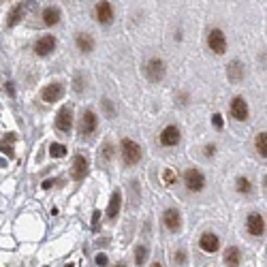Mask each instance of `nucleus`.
I'll return each instance as SVG.
<instances>
[{
    "label": "nucleus",
    "instance_id": "c756f323",
    "mask_svg": "<svg viewBox=\"0 0 267 267\" xmlns=\"http://www.w3.org/2000/svg\"><path fill=\"white\" fill-rule=\"evenodd\" d=\"M163 180H165L167 186H173L177 182V177H175V173L171 171V169H165V171H163Z\"/></svg>",
    "mask_w": 267,
    "mask_h": 267
},
{
    "label": "nucleus",
    "instance_id": "4c0bfd02",
    "mask_svg": "<svg viewBox=\"0 0 267 267\" xmlns=\"http://www.w3.org/2000/svg\"><path fill=\"white\" fill-rule=\"evenodd\" d=\"M113 267H126V263H124V261H120V263H115Z\"/></svg>",
    "mask_w": 267,
    "mask_h": 267
},
{
    "label": "nucleus",
    "instance_id": "4468645a",
    "mask_svg": "<svg viewBox=\"0 0 267 267\" xmlns=\"http://www.w3.org/2000/svg\"><path fill=\"white\" fill-rule=\"evenodd\" d=\"M163 222H165V227L171 231V233H177V231L182 229V214L177 208H169L165 210L163 214Z\"/></svg>",
    "mask_w": 267,
    "mask_h": 267
},
{
    "label": "nucleus",
    "instance_id": "412c9836",
    "mask_svg": "<svg viewBox=\"0 0 267 267\" xmlns=\"http://www.w3.org/2000/svg\"><path fill=\"white\" fill-rule=\"evenodd\" d=\"M225 265L227 267H239V263H242V250H239L237 246H231L225 250Z\"/></svg>",
    "mask_w": 267,
    "mask_h": 267
},
{
    "label": "nucleus",
    "instance_id": "2eb2a0df",
    "mask_svg": "<svg viewBox=\"0 0 267 267\" xmlns=\"http://www.w3.org/2000/svg\"><path fill=\"white\" fill-rule=\"evenodd\" d=\"M60 20H62V11H60V7H56V5H49V7H45V9L41 11V22L45 24L47 28H53V26H58Z\"/></svg>",
    "mask_w": 267,
    "mask_h": 267
},
{
    "label": "nucleus",
    "instance_id": "473e14b6",
    "mask_svg": "<svg viewBox=\"0 0 267 267\" xmlns=\"http://www.w3.org/2000/svg\"><path fill=\"white\" fill-rule=\"evenodd\" d=\"M173 263H175V265H184V263H186V252L177 250L175 256H173Z\"/></svg>",
    "mask_w": 267,
    "mask_h": 267
},
{
    "label": "nucleus",
    "instance_id": "ea45409f",
    "mask_svg": "<svg viewBox=\"0 0 267 267\" xmlns=\"http://www.w3.org/2000/svg\"><path fill=\"white\" fill-rule=\"evenodd\" d=\"M66 267H75V265H73V263H69V265H66Z\"/></svg>",
    "mask_w": 267,
    "mask_h": 267
},
{
    "label": "nucleus",
    "instance_id": "9d476101",
    "mask_svg": "<svg viewBox=\"0 0 267 267\" xmlns=\"http://www.w3.org/2000/svg\"><path fill=\"white\" fill-rule=\"evenodd\" d=\"M88 171H90V160H88V156L86 154H75L73 165H71V177H73L75 182H79L88 175Z\"/></svg>",
    "mask_w": 267,
    "mask_h": 267
},
{
    "label": "nucleus",
    "instance_id": "7c9ffc66",
    "mask_svg": "<svg viewBox=\"0 0 267 267\" xmlns=\"http://www.w3.org/2000/svg\"><path fill=\"white\" fill-rule=\"evenodd\" d=\"M212 122H214V126H216L218 130H222V126H225V120H222L220 113H214V115H212Z\"/></svg>",
    "mask_w": 267,
    "mask_h": 267
},
{
    "label": "nucleus",
    "instance_id": "f3484780",
    "mask_svg": "<svg viewBox=\"0 0 267 267\" xmlns=\"http://www.w3.org/2000/svg\"><path fill=\"white\" fill-rule=\"evenodd\" d=\"M75 45L77 49L82 51V53H92L94 47H96V41L90 32H77V37H75Z\"/></svg>",
    "mask_w": 267,
    "mask_h": 267
},
{
    "label": "nucleus",
    "instance_id": "20e7f679",
    "mask_svg": "<svg viewBox=\"0 0 267 267\" xmlns=\"http://www.w3.org/2000/svg\"><path fill=\"white\" fill-rule=\"evenodd\" d=\"M94 20L99 26H111L115 20V7L109 0H99L94 5Z\"/></svg>",
    "mask_w": 267,
    "mask_h": 267
},
{
    "label": "nucleus",
    "instance_id": "f704fd0d",
    "mask_svg": "<svg viewBox=\"0 0 267 267\" xmlns=\"http://www.w3.org/2000/svg\"><path fill=\"white\" fill-rule=\"evenodd\" d=\"M99 218H101V214H99V212H94V216H92V229H94V231L99 229Z\"/></svg>",
    "mask_w": 267,
    "mask_h": 267
},
{
    "label": "nucleus",
    "instance_id": "2f4dec72",
    "mask_svg": "<svg viewBox=\"0 0 267 267\" xmlns=\"http://www.w3.org/2000/svg\"><path fill=\"white\" fill-rule=\"evenodd\" d=\"M216 150H218V148H216V144H208L206 148H203V154H206L208 158H212L214 154H216Z\"/></svg>",
    "mask_w": 267,
    "mask_h": 267
},
{
    "label": "nucleus",
    "instance_id": "b1692460",
    "mask_svg": "<svg viewBox=\"0 0 267 267\" xmlns=\"http://www.w3.org/2000/svg\"><path fill=\"white\" fill-rule=\"evenodd\" d=\"M15 141H17V137L15 135H7L3 141H0V150H3V152L9 156V158H11L15 152H13V144H15Z\"/></svg>",
    "mask_w": 267,
    "mask_h": 267
},
{
    "label": "nucleus",
    "instance_id": "f8f14e48",
    "mask_svg": "<svg viewBox=\"0 0 267 267\" xmlns=\"http://www.w3.org/2000/svg\"><path fill=\"white\" fill-rule=\"evenodd\" d=\"M246 229H248V233H250L252 237H261V235H265V218L261 216V214L252 212L250 216L246 218Z\"/></svg>",
    "mask_w": 267,
    "mask_h": 267
},
{
    "label": "nucleus",
    "instance_id": "58836bf2",
    "mask_svg": "<svg viewBox=\"0 0 267 267\" xmlns=\"http://www.w3.org/2000/svg\"><path fill=\"white\" fill-rule=\"evenodd\" d=\"M152 267H163V265H160V263H154V265H152Z\"/></svg>",
    "mask_w": 267,
    "mask_h": 267
},
{
    "label": "nucleus",
    "instance_id": "a211bd4d",
    "mask_svg": "<svg viewBox=\"0 0 267 267\" xmlns=\"http://www.w3.org/2000/svg\"><path fill=\"white\" fill-rule=\"evenodd\" d=\"M199 246H201L203 252L214 254V252H218V248H220V239L216 233H203L199 239Z\"/></svg>",
    "mask_w": 267,
    "mask_h": 267
},
{
    "label": "nucleus",
    "instance_id": "4be33fe9",
    "mask_svg": "<svg viewBox=\"0 0 267 267\" xmlns=\"http://www.w3.org/2000/svg\"><path fill=\"white\" fill-rule=\"evenodd\" d=\"M235 190L239 194H252V180L246 175H239L235 180Z\"/></svg>",
    "mask_w": 267,
    "mask_h": 267
},
{
    "label": "nucleus",
    "instance_id": "dca6fc26",
    "mask_svg": "<svg viewBox=\"0 0 267 267\" xmlns=\"http://www.w3.org/2000/svg\"><path fill=\"white\" fill-rule=\"evenodd\" d=\"M227 77H229L231 84H242L244 77H246V69H244L242 62H239V60L229 62V64H227Z\"/></svg>",
    "mask_w": 267,
    "mask_h": 267
},
{
    "label": "nucleus",
    "instance_id": "f257e3e1",
    "mask_svg": "<svg viewBox=\"0 0 267 267\" xmlns=\"http://www.w3.org/2000/svg\"><path fill=\"white\" fill-rule=\"evenodd\" d=\"M120 156H122V163L126 167H135L141 163V158H144V150H141V146L137 141L124 137L120 141Z\"/></svg>",
    "mask_w": 267,
    "mask_h": 267
},
{
    "label": "nucleus",
    "instance_id": "6e6552de",
    "mask_svg": "<svg viewBox=\"0 0 267 267\" xmlns=\"http://www.w3.org/2000/svg\"><path fill=\"white\" fill-rule=\"evenodd\" d=\"M229 113H231V118L237 120V122H246L248 118H250V107H248L244 96H235V99L231 101Z\"/></svg>",
    "mask_w": 267,
    "mask_h": 267
},
{
    "label": "nucleus",
    "instance_id": "cd10ccee",
    "mask_svg": "<svg viewBox=\"0 0 267 267\" xmlns=\"http://www.w3.org/2000/svg\"><path fill=\"white\" fill-rule=\"evenodd\" d=\"M101 158L105 160V163L113 158V146L109 144V141H105V144H103V148H101Z\"/></svg>",
    "mask_w": 267,
    "mask_h": 267
},
{
    "label": "nucleus",
    "instance_id": "1a4fd4ad",
    "mask_svg": "<svg viewBox=\"0 0 267 267\" xmlns=\"http://www.w3.org/2000/svg\"><path fill=\"white\" fill-rule=\"evenodd\" d=\"M56 45H58V39L53 34H43V37L34 41V53L39 58H47L51 51H56Z\"/></svg>",
    "mask_w": 267,
    "mask_h": 267
},
{
    "label": "nucleus",
    "instance_id": "7ed1b4c3",
    "mask_svg": "<svg viewBox=\"0 0 267 267\" xmlns=\"http://www.w3.org/2000/svg\"><path fill=\"white\" fill-rule=\"evenodd\" d=\"M208 47L210 51H214L216 56H222V53H227L229 49V39L222 28H212L208 32Z\"/></svg>",
    "mask_w": 267,
    "mask_h": 267
},
{
    "label": "nucleus",
    "instance_id": "e433bc0d",
    "mask_svg": "<svg viewBox=\"0 0 267 267\" xmlns=\"http://www.w3.org/2000/svg\"><path fill=\"white\" fill-rule=\"evenodd\" d=\"M51 186H53V180H47V182H43V188H45V190H47V188H51Z\"/></svg>",
    "mask_w": 267,
    "mask_h": 267
},
{
    "label": "nucleus",
    "instance_id": "f03ea898",
    "mask_svg": "<svg viewBox=\"0 0 267 267\" xmlns=\"http://www.w3.org/2000/svg\"><path fill=\"white\" fill-rule=\"evenodd\" d=\"M144 75L150 84H160L163 79L167 77V62L163 58H148L146 64H144Z\"/></svg>",
    "mask_w": 267,
    "mask_h": 267
},
{
    "label": "nucleus",
    "instance_id": "a878e982",
    "mask_svg": "<svg viewBox=\"0 0 267 267\" xmlns=\"http://www.w3.org/2000/svg\"><path fill=\"white\" fill-rule=\"evenodd\" d=\"M148 254H150V248L148 246H137V250H135V263L141 267V265L148 261Z\"/></svg>",
    "mask_w": 267,
    "mask_h": 267
},
{
    "label": "nucleus",
    "instance_id": "6ab92c4d",
    "mask_svg": "<svg viewBox=\"0 0 267 267\" xmlns=\"http://www.w3.org/2000/svg\"><path fill=\"white\" fill-rule=\"evenodd\" d=\"M26 9H28V5H26V3H17L11 11H9V15H7V28H15V26L24 20Z\"/></svg>",
    "mask_w": 267,
    "mask_h": 267
},
{
    "label": "nucleus",
    "instance_id": "ddd939ff",
    "mask_svg": "<svg viewBox=\"0 0 267 267\" xmlns=\"http://www.w3.org/2000/svg\"><path fill=\"white\" fill-rule=\"evenodd\" d=\"M62 94H64V84L62 82H51L43 88L41 92V99L45 103H56L58 99H62Z\"/></svg>",
    "mask_w": 267,
    "mask_h": 267
},
{
    "label": "nucleus",
    "instance_id": "aec40b11",
    "mask_svg": "<svg viewBox=\"0 0 267 267\" xmlns=\"http://www.w3.org/2000/svg\"><path fill=\"white\" fill-rule=\"evenodd\" d=\"M120 208H122V192L120 190H113L111 199H109V206H107V218H109V220L118 218Z\"/></svg>",
    "mask_w": 267,
    "mask_h": 267
},
{
    "label": "nucleus",
    "instance_id": "423d86ee",
    "mask_svg": "<svg viewBox=\"0 0 267 267\" xmlns=\"http://www.w3.org/2000/svg\"><path fill=\"white\" fill-rule=\"evenodd\" d=\"M96 128H99V115L94 109H86L82 113V120H79V135L82 137H92Z\"/></svg>",
    "mask_w": 267,
    "mask_h": 267
},
{
    "label": "nucleus",
    "instance_id": "bb28decb",
    "mask_svg": "<svg viewBox=\"0 0 267 267\" xmlns=\"http://www.w3.org/2000/svg\"><path fill=\"white\" fill-rule=\"evenodd\" d=\"M73 90H75L77 94H82V92L86 90V75H82V73L73 75Z\"/></svg>",
    "mask_w": 267,
    "mask_h": 267
},
{
    "label": "nucleus",
    "instance_id": "0eeeda50",
    "mask_svg": "<svg viewBox=\"0 0 267 267\" xmlns=\"http://www.w3.org/2000/svg\"><path fill=\"white\" fill-rule=\"evenodd\" d=\"M73 124H75V115H73V109H71L69 105L60 107V111L56 113V130L62 132V135H66V132L73 130Z\"/></svg>",
    "mask_w": 267,
    "mask_h": 267
},
{
    "label": "nucleus",
    "instance_id": "5701e85b",
    "mask_svg": "<svg viewBox=\"0 0 267 267\" xmlns=\"http://www.w3.org/2000/svg\"><path fill=\"white\" fill-rule=\"evenodd\" d=\"M254 148H256V154L261 158H267V132L265 130L254 137Z\"/></svg>",
    "mask_w": 267,
    "mask_h": 267
},
{
    "label": "nucleus",
    "instance_id": "393cba45",
    "mask_svg": "<svg viewBox=\"0 0 267 267\" xmlns=\"http://www.w3.org/2000/svg\"><path fill=\"white\" fill-rule=\"evenodd\" d=\"M66 146H62V144H51L49 146V156L51 158H64L66 156Z\"/></svg>",
    "mask_w": 267,
    "mask_h": 267
},
{
    "label": "nucleus",
    "instance_id": "9b49d317",
    "mask_svg": "<svg viewBox=\"0 0 267 267\" xmlns=\"http://www.w3.org/2000/svg\"><path fill=\"white\" fill-rule=\"evenodd\" d=\"M180 139H182V132H180V128H177L175 124L165 126L163 130H160V137H158V141H160V146H163V148H175L177 144H180Z\"/></svg>",
    "mask_w": 267,
    "mask_h": 267
},
{
    "label": "nucleus",
    "instance_id": "c85d7f7f",
    "mask_svg": "<svg viewBox=\"0 0 267 267\" xmlns=\"http://www.w3.org/2000/svg\"><path fill=\"white\" fill-rule=\"evenodd\" d=\"M101 105H103V111H105L107 118H115V107H113V103L109 99H103Z\"/></svg>",
    "mask_w": 267,
    "mask_h": 267
},
{
    "label": "nucleus",
    "instance_id": "39448f33",
    "mask_svg": "<svg viewBox=\"0 0 267 267\" xmlns=\"http://www.w3.org/2000/svg\"><path fill=\"white\" fill-rule=\"evenodd\" d=\"M184 186L188 192H201L206 188V175L201 169H186L184 171Z\"/></svg>",
    "mask_w": 267,
    "mask_h": 267
},
{
    "label": "nucleus",
    "instance_id": "72a5a7b5",
    "mask_svg": "<svg viewBox=\"0 0 267 267\" xmlns=\"http://www.w3.org/2000/svg\"><path fill=\"white\" fill-rule=\"evenodd\" d=\"M96 265H99V267H105V265H107V256H105V254H96Z\"/></svg>",
    "mask_w": 267,
    "mask_h": 267
},
{
    "label": "nucleus",
    "instance_id": "c9c22d12",
    "mask_svg": "<svg viewBox=\"0 0 267 267\" xmlns=\"http://www.w3.org/2000/svg\"><path fill=\"white\" fill-rule=\"evenodd\" d=\"M5 90H7L9 96H15V88H13V84H7V86H5Z\"/></svg>",
    "mask_w": 267,
    "mask_h": 267
}]
</instances>
